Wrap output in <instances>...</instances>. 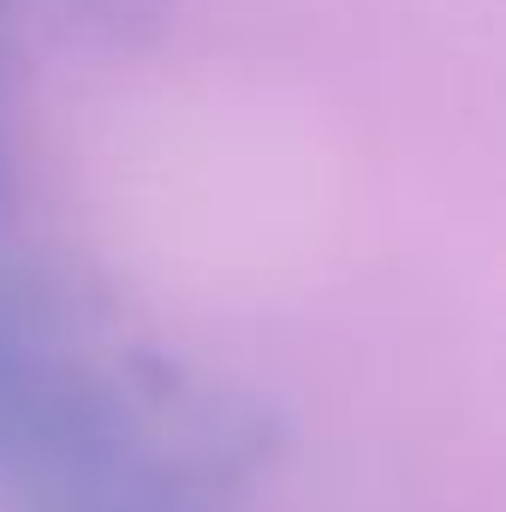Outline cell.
<instances>
[{"label": "cell", "instance_id": "cell-1", "mask_svg": "<svg viewBox=\"0 0 506 512\" xmlns=\"http://www.w3.org/2000/svg\"><path fill=\"white\" fill-rule=\"evenodd\" d=\"M114 382H120L131 453L197 501L209 489H233L256 477L280 453L286 423L245 382L179 370V364H131Z\"/></svg>", "mask_w": 506, "mask_h": 512}, {"label": "cell", "instance_id": "cell-2", "mask_svg": "<svg viewBox=\"0 0 506 512\" xmlns=\"http://www.w3.org/2000/svg\"><path fill=\"white\" fill-rule=\"evenodd\" d=\"M173 12L179 0H48V18L72 36V42H90V48H149L173 30Z\"/></svg>", "mask_w": 506, "mask_h": 512}]
</instances>
